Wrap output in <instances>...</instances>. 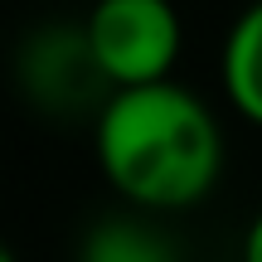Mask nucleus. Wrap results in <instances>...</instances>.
<instances>
[{
  "mask_svg": "<svg viewBox=\"0 0 262 262\" xmlns=\"http://www.w3.org/2000/svg\"><path fill=\"white\" fill-rule=\"evenodd\" d=\"M97 156L126 199L146 209L194 204L219 175V126L175 83L122 88L97 117Z\"/></svg>",
  "mask_w": 262,
  "mask_h": 262,
  "instance_id": "nucleus-1",
  "label": "nucleus"
},
{
  "mask_svg": "<svg viewBox=\"0 0 262 262\" xmlns=\"http://www.w3.org/2000/svg\"><path fill=\"white\" fill-rule=\"evenodd\" d=\"M88 39L117 88L165 83L180 49V19L170 0H97L88 15Z\"/></svg>",
  "mask_w": 262,
  "mask_h": 262,
  "instance_id": "nucleus-2",
  "label": "nucleus"
},
{
  "mask_svg": "<svg viewBox=\"0 0 262 262\" xmlns=\"http://www.w3.org/2000/svg\"><path fill=\"white\" fill-rule=\"evenodd\" d=\"M19 73H25V88L39 97V107L49 112H83V107H107L122 88L107 78L102 58H97L93 39L83 29H39V39L25 49L19 58Z\"/></svg>",
  "mask_w": 262,
  "mask_h": 262,
  "instance_id": "nucleus-3",
  "label": "nucleus"
},
{
  "mask_svg": "<svg viewBox=\"0 0 262 262\" xmlns=\"http://www.w3.org/2000/svg\"><path fill=\"white\" fill-rule=\"evenodd\" d=\"M224 83L233 102L243 107L253 122H262V0L243 10L224 49Z\"/></svg>",
  "mask_w": 262,
  "mask_h": 262,
  "instance_id": "nucleus-4",
  "label": "nucleus"
},
{
  "mask_svg": "<svg viewBox=\"0 0 262 262\" xmlns=\"http://www.w3.org/2000/svg\"><path fill=\"white\" fill-rule=\"evenodd\" d=\"M83 262H175V243L141 219H102L83 243Z\"/></svg>",
  "mask_w": 262,
  "mask_h": 262,
  "instance_id": "nucleus-5",
  "label": "nucleus"
},
{
  "mask_svg": "<svg viewBox=\"0 0 262 262\" xmlns=\"http://www.w3.org/2000/svg\"><path fill=\"white\" fill-rule=\"evenodd\" d=\"M248 262H262V214H257L253 233H248Z\"/></svg>",
  "mask_w": 262,
  "mask_h": 262,
  "instance_id": "nucleus-6",
  "label": "nucleus"
}]
</instances>
